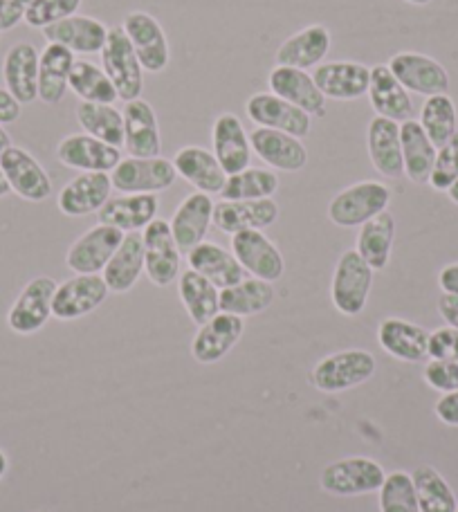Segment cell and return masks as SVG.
Listing matches in <instances>:
<instances>
[{"label": "cell", "instance_id": "1", "mask_svg": "<svg viewBox=\"0 0 458 512\" xmlns=\"http://www.w3.org/2000/svg\"><path fill=\"white\" fill-rule=\"evenodd\" d=\"M391 203V189L380 180H362L342 189L328 203V218L337 227L351 230L362 227L382 212H387Z\"/></svg>", "mask_w": 458, "mask_h": 512}, {"label": "cell", "instance_id": "2", "mask_svg": "<svg viewBox=\"0 0 458 512\" xmlns=\"http://www.w3.org/2000/svg\"><path fill=\"white\" fill-rule=\"evenodd\" d=\"M102 54V66L108 79L113 81L117 97L122 102H133L140 99L144 90V68L133 50L131 41L124 32L122 25L108 27V39Z\"/></svg>", "mask_w": 458, "mask_h": 512}, {"label": "cell", "instance_id": "3", "mask_svg": "<svg viewBox=\"0 0 458 512\" xmlns=\"http://www.w3.org/2000/svg\"><path fill=\"white\" fill-rule=\"evenodd\" d=\"M373 288V268L366 263L357 250L342 252L335 265L331 281V299L337 313L344 317H357L369 304Z\"/></svg>", "mask_w": 458, "mask_h": 512}, {"label": "cell", "instance_id": "4", "mask_svg": "<svg viewBox=\"0 0 458 512\" xmlns=\"http://www.w3.org/2000/svg\"><path fill=\"white\" fill-rule=\"evenodd\" d=\"M378 362L364 349H346L319 360L313 369V384L324 393L351 391L375 376Z\"/></svg>", "mask_w": 458, "mask_h": 512}, {"label": "cell", "instance_id": "5", "mask_svg": "<svg viewBox=\"0 0 458 512\" xmlns=\"http://www.w3.org/2000/svg\"><path fill=\"white\" fill-rule=\"evenodd\" d=\"M387 472L369 456H348V459L326 465L319 477V486L333 497H364L382 488Z\"/></svg>", "mask_w": 458, "mask_h": 512}, {"label": "cell", "instance_id": "6", "mask_svg": "<svg viewBox=\"0 0 458 512\" xmlns=\"http://www.w3.org/2000/svg\"><path fill=\"white\" fill-rule=\"evenodd\" d=\"M178 173L167 158H122L111 171L113 189L119 194H162L176 185Z\"/></svg>", "mask_w": 458, "mask_h": 512}, {"label": "cell", "instance_id": "7", "mask_svg": "<svg viewBox=\"0 0 458 512\" xmlns=\"http://www.w3.org/2000/svg\"><path fill=\"white\" fill-rule=\"evenodd\" d=\"M144 243V272L153 286L167 288L180 277L182 252L173 239L171 225L164 218H155L142 230Z\"/></svg>", "mask_w": 458, "mask_h": 512}, {"label": "cell", "instance_id": "8", "mask_svg": "<svg viewBox=\"0 0 458 512\" xmlns=\"http://www.w3.org/2000/svg\"><path fill=\"white\" fill-rule=\"evenodd\" d=\"M124 32L131 41L133 50L140 59L144 72H164L171 63V48L167 32H164L162 23L158 18L151 16L149 12H142V9H135V12H128L122 21Z\"/></svg>", "mask_w": 458, "mask_h": 512}, {"label": "cell", "instance_id": "9", "mask_svg": "<svg viewBox=\"0 0 458 512\" xmlns=\"http://www.w3.org/2000/svg\"><path fill=\"white\" fill-rule=\"evenodd\" d=\"M111 295L102 274H75L59 283L52 299V317L59 322H75L104 304Z\"/></svg>", "mask_w": 458, "mask_h": 512}, {"label": "cell", "instance_id": "10", "mask_svg": "<svg viewBox=\"0 0 458 512\" xmlns=\"http://www.w3.org/2000/svg\"><path fill=\"white\" fill-rule=\"evenodd\" d=\"M387 66L409 93L434 97L450 90V72L441 61L427 57V54L402 50L393 54Z\"/></svg>", "mask_w": 458, "mask_h": 512}, {"label": "cell", "instance_id": "11", "mask_svg": "<svg viewBox=\"0 0 458 512\" xmlns=\"http://www.w3.org/2000/svg\"><path fill=\"white\" fill-rule=\"evenodd\" d=\"M59 283L50 277H34L18 292L7 313V326L16 335H34L50 322L52 299Z\"/></svg>", "mask_w": 458, "mask_h": 512}, {"label": "cell", "instance_id": "12", "mask_svg": "<svg viewBox=\"0 0 458 512\" xmlns=\"http://www.w3.org/2000/svg\"><path fill=\"white\" fill-rule=\"evenodd\" d=\"M0 167L5 171L9 189L18 198L27 200V203H43L52 196V180L48 171L41 167V162L30 151L12 144L5 153H0Z\"/></svg>", "mask_w": 458, "mask_h": 512}, {"label": "cell", "instance_id": "13", "mask_svg": "<svg viewBox=\"0 0 458 512\" xmlns=\"http://www.w3.org/2000/svg\"><path fill=\"white\" fill-rule=\"evenodd\" d=\"M124 232L117 227L97 223L70 245L66 254V265L75 274H99L104 272L108 261L113 259L119 245L124 241Z\"/></svg>", "mask_w": 458, "mask_h": 512}, {"label": "cell", "instance_id": "14", "mask_svg": "<svg viewBox=\"0 0 458 512\" xmlns=\"http://www.w3.org/2000/svg\"><path fill=\"white\" fill-rule=\"evenodd\" d=\"M57 160L81 173H111L122 162V149L86 133L66 135L57 144Z\"/></svg>", "mask_w": 458, "mask_h": 512}, {"label": "cell", "instance_id": "15", "mask_svg": "<svg viewBox=\"0 0 458 512\" xmlns=\"http://www.w3.org/2000/svg\"><path fill=\"white\" fill-rule=\"evenodd\" d=\"M232 254L243 270L254 279L268 283L279 281L286 272V261L268 236L261 230H245L232 236Z\"/></svg>", "mask_w": 458, "mask_h": 512}, {"label": "cell", "instance_id": "16", "mask_svg": "<svg viewBox=\"0 0 458 512\" xmlns=\"http://www.w3.org/2000/svg\"><path fill=\"white\" fill-rule=\"evenodd\" d=\"M247 117L261 128H272L288 135H295L299 140L310 135L313 128V117L301 111V108L288 104L286 99L277 97L274 93H254L245 102Z\"/></svg>", "mask_w": 458, "mask_h": 512}, {"label": "cell", "instance_id": "17", "mask_svg": "<svg viewBox=\"0 0 458 512\" xmlns=\"http://www.w3.org/2000/svg\"><path fill=\"white\" fill-rule=\"evenodd\" d=\"M124 149L128 158H160L162 135L155 108L146 99H133L124 106Z\"/></svg>", "mask_w": 458, "mask_h": 512}, {"label": "cell", "instance_id": "18", "mask_svg": "<svg viewBox=\"0 0 458 512\" xmlns=\"http://www.w3.org/2000/svg\"><path fill=\"white\" fill-rule=\"evenodd\" d=\"M279 221V205L274 198L263 200H221L214 203V225L218 232L234 236L245 230H268Z\"/></svg>", "mask_w": 458, "mask_h": 512}, {"label": "cell", "instance_id": "19", "mask_svg": "<svg viewBox=\"0 0 458 512\" xmlns=\"http://www.w3.org/2000/svg\"><path fill=\"white\" fill-rule=\"evenodd\" d=\"M313 79L326 99L355 102L369 93L371 68L357 61H328L317 66Z\"/></svg>", "mask_w": 458, "mask_h": 512}, {"label": "cell", "instance_id": "20", "mask_svg": "<svg viewBox=\"0 0 458 512\" xmlns=\"http://www.w3.org/2000/svg\"><path fill=\"white\" fill-rule=\"evenodd\" d=\"M113 194L111 173H79L59 191L57 207L63 216L81 218L97 214Z\"/></svg>", "mask_w": 458, "mask_h": 512}, {"label": "cell", "instance_id": "21", "mask_svg": "<svg viewBox=\"0 0 458 512\" xmlns=\"http://www.w3.org/2000/svg\"><path fill=\"white\" fill-rule=\"evenodd\" d=\"M268 88L288 104L301 108L310 117H326V97L322 90L317 88L313 75L306 70L288 68V66H274L268 75Z\"/></svg>", "mask_w": 458, "mask_h": 512}, {"label": "cell", "instance_id": "22", "mask_svg": "<svg viewBox=\"0 0 458 512\" xmlns=\"http://www.w3.org/2000/svg\"><path fill=\"white\" fill-rule=\"evenodd\" d=\"M252 153L268 164L270 169L283 173H299L308 164V149L295 135L256 126L250 133Z\"/></svg>", "mask_w": 458, "mask_h": 512}, {"label": "cell", "instance_id": "23", "mask_svg": "<svg viewBox=\"0 0 458 512\" xmlns=\"http://www.w3.org/2000/svg\"><path fill=\"white\" fill-rule=\"evenodd\" d=\"M245 333V319L229 313H218L207 324L198 326L191 342V355L200 364H216L241 342Z\"/></svg>", "mask_w": 458, "mask_h": 512}, {"label": "cell", "instance_id": "24", "mask_svg": "<svg viewBox=\"0 0 458 512\" xmlns=\"http://www.w3.org/2000/svg\"><path fill=\"white\" fill-rule=\"evenodd\" d=\"M212 146L216 160L227 176L241 173L252 162V144L243 122L234 113H221L212 124Z\"/></svg>", "mask_w": 458, "mask_h": 512}, {"label": "cell", "instance_id": "25", "mask_svg": "<svg viewBox=\"0 0 458 512\" xmlns=\"http://www.w3.org/2000/svg\"><path fill=\"white\" fill-rule=\"evenodd\" d=\"M39 59L41 52L25 41L14 43L3 59L5 88L21 106L39 99Z\"/></svg>", "mask_w": 458, "mask_h": 512}, {"label": "cell", "instance_id": "26", "mask_svg": "<svg viewBox=\"0 0 458 512\" xmlns=\"http://www.w3.org/2000/svg\"><path fill=\"white\" fill-rule=\"evenodd\" d=\"M214 223V203L212 196L194 191L178 205L169 221L173 239H176L182 254H189L205 241L209 227Z\"/></svg>", "mask_w": 458, "mask_h": 512}, {"label": "cell", "instance_id": "27", "mask_svg": "<svg viewBox=\"0 0 458 512\" xmlns=\"http://www.w3.org/2000/svg\"><path fill=\"white\" fill-rule=\"evenodd\" d=\"M171 162L173 167H176L178 178L189 182V185L200 191V194L214 196L223 191L227 173L223 171L221 162L216 160V155L212 151L203 149V146L189 144L182 146Z\"/></svg>", "mask_w": 458, "mask_h": 512}, {"label": "cell", "instance_id": "28", "mask_svg": "<svg viewBox=\"0 0 458 512\" xmlns=\"http://www.w3.org/2000/svg\"><path fill=\"white\" fill-rule=\"evenodd\" d=\"M382 351L400 362H425L429 358V331L400 317L382 319L378 326Z\"/></svg>", "mask_w": 458, "mask_h": 512}, {"label": "cell", "instance_id": "29", "mask_svg": "<svg viewBox=\"0 0 458 512\" xmlns=\"http://www.w3.org/2000/svg\"><path fill=\"white\" fill-rule=\"evenodd\" d=\"M331 30L322 23H313L290 34L277 50V66L297 70H310L322 66L328 50H331Z\"/></svg>", "mask_w": 458, "mask_h": 512}, {"label": "cell", "instance_id": "30", "mask_svg": "<svg viewBox=\"0 0 458 512\" xmlns=\"http://www.w3.org/2000/svg\"><path fill=\"white\" fill-rule=\"evenodd\" d=\"M366 149L373 169L382 178H402L405 176V162H402V142H400V124L393 120L375 115L366 131Z\"/></svg>", "mask_w": 458, "mask_h": 512}, {"label": "cell", "instance_id": "31", "mask_svg": "<svg viewBox=\"0 0 458 512\" xmlns=\"http://www.w3.org/2000/svg\"><path fill=\"white\" fill-rule=\"evenodd\" d=\"M158 212L160 200L155 194H122L108 198V203L97 212V218L99 223L131 234L151 225L158 218Z\"/></svg>", "mask_w": 458, "mask_h": 512}, {"label": "cell", "instance_id": "32", "mask_svg": "<svg viewBox=\"0 0 458 512\" xmlns=\"http://www.w3.org/2000/svg\"><path fill=\"white\" fill-rule=\"evenodd\" d=\"M43 36L48 43L63 45L75 54H95L104 50L108 27L99 18L75 14L45 27Z\"/></svg>", "mask_w": 458, "mask_h": 512}, {"label": "cell", "instance_id": "33", "mask_svg": "<svg viewBox=\"0 0 458 512\" xmlns=\"http://www.w3.org/2000/svg\"><path fill=\"white\" fill-rule=\"evenodd\" d=\"M366 97H369L375 115L384 117V120L402 124L414 115V102H411L409 90L393 77V72L384 63L371 68V84Z\"/></svg>", "mask_w": 458, "mask_h": 512}, {"label": "cell", "instance_id": "34", "mask_svg": "<svg viewBox=\"0 0 458 512\" xmlns=\"http://www.w3.org/2000/svg\"><path fill=\"white\" fill-rule=\"evenodd\" d=\"M187 261L191 270L203 274V277L212 281L218 290L232 288L247 277V272L243 270V265L236 261V256L225 250L223 245L212 241H203L196 245V248L187 254Z\"/></svg>", "mask_w": 458, "mask_h": 512}, {"label": "cell", "instance_id": "35", "mask_svg": "<svg viewBox=\"0 0 458 512\" xmlns=\"http://www.w3.org/2000/svg\"><path fill=\"white\" fill-rule=\"evenodd\" d=\"M77 54L57 43H48L39 59V99L45 106H59L68 95V81Z\"/></svg>", "mask_w": 458, "mask_h": 512}, {"label": "cell", "instance_id": "36", "mask_svg": "<svg viewBox=\"0 0 458 512\" xmlns=\"http://www.w3.org/2000/svg\"><path fill=\"white\" fill-rule=\"evenodd\" d=\"M144 272V243L140 232H131L124 236L122 245H119L113 259L108 261L104 268V281L106 286L115 295H124V292L133 290L135 283L140 281Z\"/></svg>", "mask_w": 458, "mask_h": 512}, {"label": "cell", "instance_id": "37", "mask_svg": "<svg viewBox=\"0 0 458 512\" xmlns=\"http://www.w3.org/2000/svg\"><path fill=\"white\" fill-rule=\"evenodd\" d=\"M400 142H402V162H405V176L414 185H427L432 176L438 149L429 140L423 126L416 120H407L400 124Z\"/></svg>", "mask_w": 458, "mask_h": 512}, {"label": "cell", "instance_id": "38", "mask_svg": "<svg viewBox=\"0 0 458 512\" xmlns=\"http://www.w3.org/2000/svg\"><path fill=\"white\" fill-rule=\"evenodd\" d=\"M178 295L187 315L196 326L207 324L221 313V290L196 270H185L178 277Z\"/></svg>", "mask_w": 458, "mask_h": 512}, {"label": "cell", "instance_id": "39", "mask_svg": "<svg viewBox=\"0 0 458 512\" xmlns=\"http://www.w3.org/2000/svg\"><path fill=\"white\" fill-rule=\"evenodd\" d=\"M393 241H396V218L387 209L360 227L355 250L371 265L373 272H380L391 261Z\"/></svg>", "mask_w": 458, "mask_h": 512}, {"label": "cell", "instance_id": "40", "mask_svg": "<svg viewBox=\"0 0 458 512\" xmlns=\"http://www.w3.org/2000/svg\"><path fill=\"white\" fill-rule=\"evenodd\" d=\"M274 286L263 279L245 277L241 283L232 288L221 290V313L254 317L261 315L274 304Z\"/></svg>", "mask_w": 458, "mask_h": 512}, {"label": "cell", "instance_id": "41", "mask_svg": "<svg viewBox=\"0 0 458 512\" xmlns=\"http://www.w3.org/2000/svg\"><path fill=\"white\" fill-rule=\"evenodd\" d=\"M77 122L86 135H93L111 146H124V115L113 104H88L77 106Z\"/></svg>", "mask_w": 458, "mask_h": 512}, {"label": "cell", "instance_id": "42", "mask_svg": "<svg viewBox=\"0 0 458 512\" xmlns=\"http://www.w3.org/2000/svg\"><path fill=\"white\" fill-rule=\"evenodd\" d=\"M68 86L81 102L88 104H115L119 99L113 81L108 79L104 68L86 59L75 61Z\"/></svg>", "mask_w": 458, "mask_h": 512}, {"label": "cell", "instance_id": "43", "mask_svg": "<svg viewBox=\"0 0 458 512\" xmlns=\"http://www.w3.org/2000/svg\"><path fill=\"white\" fill-rule=\"evenodd\" d=\"M420 512H456L458 499L450 483L432 465H418L411 472Z\"/></svg>", "mask_w": 458, "mask_h": 512}, {"label": "cell", "instance_id": "44", "mask_svg": "<svg viewBox=\"0 0 458 512\" xmlns=\"http://www.w3.org/2000/svg\"><path fill=\"white\" fill-rule=\"evenodd\" d=\"M420 126L427 133L429 140L434 142L436 149H441L458 133V111L450 95H434L427 97L423 108H420Z\"/></svg>", "mask_w": 458, "mask_h": 512}, {"label": "cell", "instance_id": "45", "mask_svg": "<svg viewBox=\"0 0 458 512\" xmlns=\"http://www.w3.org/2000/svg\"><path fill=\"white\" fill-rule=\"evenodd\" d=\"M279 191V176L270 169L247 167L241 173L227 176L221 191L223 200H263Z\"/></svg>", "mask_w": 458, "mask_h": 512}, {"label": "cell", "instance_id": "46", "mask_svg": "<svg viewBox=\"0 0 458 512\" xmlns=\"http://www.w3.org/2000/svg\"><path fill=\"white\" fill-rule=\"evenodd\" d=\"M380 492V512H420L414 479L409 472L387 474Z\"/></svg>", "mask_w": 458, "mask_h": 512}, {"label": "cell", "instance_id": "47", "mask_svg": "<svg viewBox=\"0 0 458 512\" xmlns=\"http://www.w3.org/2000/svg\"><path fill=\"white\" fill-rule=\"evenodd\" d=\"M81 0H34L25 14V23L36 30H45L48 25H54L70 18L79 12Z\"/></svg>", "mask_w": 458, "mask_h": 512}, {"label": "cell", "instance_id": "48", "mask_svg": "<svg viewBox=\"0 0 458 512\" xmlns=\"http://www.w3.org/2000/svg\"><path fill=\"white\" fill-rule=\"evenodd\" d=\"M456 180H458V133L450 142L438 149L432 176H429L427 185L436 191H445L447 194V189H450Z\"/></svg>", "mask_w": 458, "mask_h": 512}, {"label": "cell", "instance_id": "49", "mask_svg": "<svg viewBox=\"0 0 458 512\" xmlns=\"http://www.w3.org/2000/svg\"><path fill=\"white\" fill-rule=\"evenodd\" d=\"M423 378L434 391H458V360H429Z\"/></svg>", "mask_w": 458, "mask_h": 512}, {"label": "cell", "instance_id": "50", "mask_svg": "<svg viewBox=\"0 0 458 512\" xmlns=\"http://www.w3.org/2000/svg\"><path fill=\"white\" fill-rule=\"evenodd\" d=\"M429 360H458V331L452 326L429 333Z\"/></svg>", "mask_w": 458, "mask_h": 512}, {"label": "cell", "instance_id": "51", "mask_svg": "<svg viewBox=\"0 0 458 512\" xmlns=\"http://www.w3.org/2000/svg\"><path fill=\"white\" fill-rule=\"evenodd\" d=\"M32 3L34 0H0V32H9L23 23Z\"/></svg>", "mask_w": 458, "mask_h": 512}, {"label": "cell", "instance_id": "52", "mask_svg": "<svg viewBox=\"0 0 458 512\" xmlns=\"http://www.w3.org/2000/svg\"><path fill=\"white\" fill-rule=\"evenodd\" d=\"M434 414L438 420H441V423L450 425V427H458V391L443 393L441 400L436 402Z\"/></svg>", "mask_w": 458, "mask_h": 512}, {"label": "cell", "instance_id": "53", "mask_svg": "<svg viewBox=\"0 0 458 512\" xmlns=\"http://www.w3.org/2000/svg\"><path fill=\"white\" fill-rule=\"evenodd\" d=\"M21 113H23V106L16 102V97L9 93L5 86H0V124L3 126L16 124L21 120Z\"/></svg>", "mask_w": 458, "mask_h": 512}, {"label": "cell", "instance_id": "54", "mask_svg": "<svg viewBox=\"0 0 458 512\" xmlns=\"http://www.w3.org/2000/svg\"><path fill=\"white\" fill-rule=\"evenodd\" d=\"M438 315L443 317L447 326L458 331V295H447V292H443L441 299H438Z\"/></svg>", "mask_w": 458, "mask_h": 512}, {"label": "cell", "instance_id": "55", "mask_svg": "<svg viewBox=\"0 0 458 512\" xmlns=\"http://www.w3.org/2000/svg\"><path fill=\"white\" fill-rule=\"evenodd\" d=\"M438 286L447 295H458V263H450L438 272Z\"/></svg>", "mask_w": 458, "mask_h": 512}, {"label": "cell", "instance_id": "56", "mask_svg": "<svg viewBox=\"0 0 458 512\" xmlns=\"http://www.w3.org/2000/svg\"><path fill=\"white\" fill-rule=\"evenodd\" d=\"M12 146V135L7 133V128L0 124V153H5Z\"/></svg>", "mask_w": 458, "mask_h": 512}, {"label": "cell", "instance_id": "57", "mask_svg": "<svg viewBox=\"0 0 458 512\" xmlns=\"http://www.w3.org/2000/svg\"><path fill=\"white\" fill-rule=\"evenodd\" d=\"M9 194H12V189H9V182H7V178H5L3 167H0V198H5V196H9Z\"/></svg>", "mask_w": 458, "mask_h": 512}, {"label": "cell", "instance_id": "58", "mask_svg": "<svg viewBox=\"0 0 458 512\" xmlns=\"http://www.w3.org/2000/svg\"><path fill=\"white\" fill-rule=\"evenodd\" d=\"M7 470H9V459H7V454L0 450V481H3Z\"/></svg>", "mask_w": 458, "mask_h": 512}, {"label": "cell", "instance_id": "59", "mask_svg": "<svg viewBox=\"0 0 458 512\" xmlns=\"http://www.w3.org/2000/svg\"><path fill=\"white\" fill-rule=\"evenodd\" d=\"M447 196H450V200H452L454 205H458V180L454 182L450 189H447Z\"/></svg>", "mask_w": 458, "mask_h": 512}, {"label": "cell", "instance_id": "60", "mask_svg": "<svg viewBox=\"0 0 458 512\" xmlns=\"http://www.w3.org/2000/svg\"><path fill=\"white\" fill-rule=\"evenodd\" d=\"M405 3L416 5V7H425V5H429V3H434V0H405Z\"/></svg>", "mask_w": 458, "mask_h": 512}, {"label": "cell", "instance_id": "61", "mask_svg": "<svg viewBox=\"0 0 458 512\" xmlns=\"http://www.w3.org/2000/svg\"><path fill=\"white\" fill-rule=\"evenodd\" d=\"M39 512H50V510H39Z\"/></svg>", "mask_w": 458, "mask_h": 512}, {"label": "cell", "instance_id": "62", "mask_svg": "<svg viewBox=\"0 0 458 512\" xmlns=\"http://www.w3.org/2000/svg\"><path fill=\"white\" fill-rule=\"evenodd\" d=\"M456 512H458V508H456Z\"/></svg>", "mask_w": 458, "mask_h": 512}]
</instances>
